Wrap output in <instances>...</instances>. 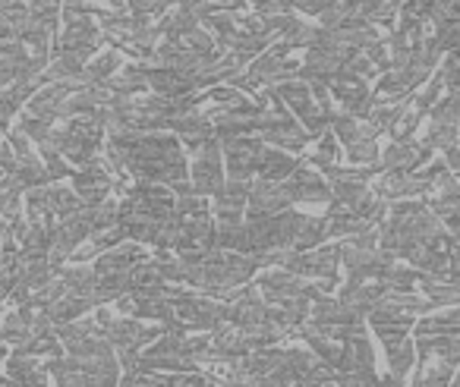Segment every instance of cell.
Listing matches in <instances>:
<instances>
[{"label": "cell", "instance_id": "obj_1", "mask_svg": "<svg viewBox=\"0 0 460 387\" xmlns=\"http://www.w3.org/2000/svg\"><path fill=\"white\" fill-rule=\"evenodd\" d=\"M190 183L192 192L205 198H211L224 186V154L217 139H211L208 145L190 154Z\"/></svg>", "mask_w": 460, "mask_h": 387}, {"label": "cell", "instance_id": "obj_2", "mask_svg": "<svg viewBox=\"0 0 460 387\" xmlns=\"http://www.w3.org/2000/svg\"><path fill=\"white\" fill-rule=\"evenodd\" d=\"M366 318H369L376 337L385 343V349H394V347H401L403 340H410V330H413V312H407L403 305L391 303L388 296H385Z\"/></svg>", "mask_w": 460, "mask_h": 387}, {"label": "cell", "instance_id": "obj_3", "mask_svg": "<svg viewBox=\"0 0 460 387\" xmlns=\"http://www.w3.org/2000/svg\"><path fill=\"white\" fill-rule=\"evenodd\" d=\"M262 152H265V142L259 136H237V139L221 142L227 180H256Z\"/></svg>", "mask_w": 460, "mask_h": 387}, {"label": "cell", "instance_id": "obj_4", "mask_svg": "<svg viewBox=\"0 0 460 387\" xmlns=\"http://www.w3.org/2000/svg\"><path fill=\"white\" fill-rule=\"evenodd\" d=\"M70 180H73V192L79 196L83 208H95V205L108 202L111 192H114V173L108 171V164H104L102 158L76 167V171L70 173Z\"/></svg>", "mask_w": 460, "mask_h": 387}, {"label": "cell", "instance_id": "obj_5", "mask_svg": "<svg viewBox=\"0 0 460 387\" xmlns=\"http://www.w3.org/2000/svg\"><path fill=\"white\" fill-rule=\"evenodd\" d=\"M284 189L290 196V205H332V183L322 177L319 171H313L306 158L300 154V167L284 180Z\"/></svg>", "mask_w": 460, "mask_h": 387}, {"label": "cell", "instance_id": "obj_6", "mask_svg": "<svg viewBox=\"0 0 460 387\" xmlns=\"http://www.w3.org/2000/svg\"><path fill=\"white\" fill-rule=\"evenodd\" d=\"M288 208H290V196L284 189V183H269V180H259V177L252 180L243 217H271Z\"/></svg>", "mask_w": 460, "mask_h": 387}, {"label": "cell", "instance_id": "obj_7", "mask_svg": "<svg viewBox=\"0 0 460 387\" xmlns=\"http://www.w3.org/2000/svg\"><path fill=\"white\" fill-rule=\"evenodd\" d=\"M429 161H432V148L426 142L407 139V142H391L382 152V158H378V164H382V171H420Z\"/></svg>", "mask_w": 460, "mask_h": 387}, {"label": "cell", "instance_id": "obj_8", "mask_svg": "<svg viewBox=\"0 0 460 387\" xmlns=\"http://www.w3.org/2000/svg\"><path fill=\"white\" fill-rule=\"evenodd\" d=\"M300 167V158L290 152H281V148H271L265 145L262 152V161H259V171L256 177L259 180H269V183H284V180L290 177V173Z\"/></svg>", "mask_w": 460, "mask_h": 387}, {"label": "cell", "instance_id": "obj_9", "mask_svg": "<svg viewBox=\"0 0 460 387\" xmlns=\"http://www.w3.org/2000/svg\"><path fill=\"white\" fill-rule=\"evenodd\" d=\"M120 66H123V54L117 51V48H111V51L95 54V57L85 64L79 83H83V85H104L111 76H117V73H120Z\"/></svg>", "mask_w": 460, "mask_h": 387}, {"label": "cell", "instance_id": "obj_10", "mask_svg": "<svg viewBox=\"0 0 460 387\" xmlns=\"http://www.w3.org/2000/svg\"><path fill=\"white\" fill-rule=\"evenodd\" d=\"M420 290L422 296L429 299L432 305H460V280H451V277H429V274H420Z\"/></svg>", "mask_w": 460, "mask_h": 387}, {"label": "cell", "instance_id": "obj_11", "mask_svg": "<svg viewBox=\"0 0 460 387\" xmlns=\"http://www.w3.org/2000/svg\"><path fill=\"white\" fill-rule=\"evenodd\" d=\"M325 240H328L325 217H309V215H303L300 230H296L294 246H290V249H296V252H309V249L322 246V242H325Z\"/></svg>", "mask_w": 460, "mask_h": 387}, {"label": "cell", "instance_id": "obj_12", "mask_svg": "<svg viewBox=\"0 0 460 387\" xmlns=\"http://www.w3.org/2000/svg\"><path fill=\"white\" fill-rule=\"evenodd\" d=\"M416 280H420V271L410 265H391L388 271L382 274V284L388 293H413Z\"/></svg>", "mask_w": 460, "mask_h": 387}, {"label": "cell", "instance_id": "obj_13", "mask_svg": "<svg viewBox=\"0 0 460 387\" xmlns=\"http://www.w3.org/2000/svg\"><path fill=\"white\" fill-rule=\"evenodd\" d=\"M303 158H306L313 167H319V171L338 164V136H334L332 129H328V133H322L319 136V145H315L309 154H303Z\"/></svg>", "mask_w": 460, "mask_h": 387}, {"label": "cell", "instance_id": "obj_14", "mask_svg": "<svg viewBox=\"0 0 460 387\" xmlns=\"http://www.w3.org/2000/svg\"><path fill=\"white\" fill-rule=\"evenodd\" d=\"M117 387H164V378H161L158 372L133 368V372H123V378L117 381Z\"/></svg>", "mask_w": 460, "mask_h": 387}, {"label": "cell", "instance_id": "obj_15", "mask_svg": "<svg viewBox=\"0 0 460 387\" xmlns=\"http://www.w3.org/2000/svg\"><path fill=\"white\" fill-rule=\"evenodd\" d=\"M290 10L294 13H303V16H322L328 7H334L338 0H288Z\"/></svg>", "mask_w": 460, "mask_h": 387}, {"label": "cell", "instance_id": "obj_16", "mask_svg": "<svg viewBox=\"0 0 460 387\" xmlns=\"http://www.w3.org/2000/svg\"><path fill=\"white\" fill-rule=\"evenodd\" d=\"M7 356H10V347L4 340H0V362H7Z\"/></svg>", "mask_w": 460, "mask_h": 387}]
</instances>
